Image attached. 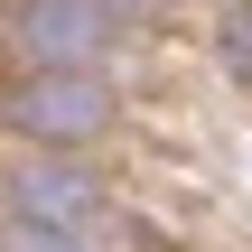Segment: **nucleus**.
<instances>
[{
    "instance_id": "nucleus-3",
    "label": "nucleus",
    "mask_w": 252,
    "mask_h": 252,
    "mask_svg": "<svg viewBox=\"0 0 252 252\" xmlns=\"http://www.w3.org/2000/svg\"><path fill=\"white\" fill-rule=\"evenodd\" d=\"M9 122L37 131V140H84V131L103 122V84H94V75H37V84L9 94Z\"/></svg>"
},
{
    "instance_id": "nucleus-4",
    "label": "nucleus",
    "mask_w": 252,
    "mask_h": 252,
    "mask_svg": "<svg viewBox=\"0 0 252 252\" xmlns=\"http://www.w3.org/2000/svg\"><path fill=\"white\" fill-rule=\"evenodd\" d=\"M0 252H84V243H65V234H47V224H0Z\"/></svg>"
},
{
    "instance_id": "nucleus-5",
    "label": "nucleus",
    "mask_w": 252,
    "mask_h": 252,
    "mask_svg": "<svg viewBox=\"0 0 252 252\" xmlns=\"http://www.w3.org/2000/svg\"><path fill=\"white\" fill-rule=\"evenodd\" d=\"M224 56H234V75H252V0L224 19Z\"/></svg>"
},
{
    "instance_id": "nucleus-2",
    "label": "nucleus",
    "mask_w": 252,
    "mask_h": 252,
    "mask_svg": "<svg viewBox=\"0 0 252 252\" xmlns=\"http://www.w3.org/2000/svg\"><path fill=\"white\" fill-rule=\"evenodd\" d=\"M9 215L84 243L94 215H103V196H94V178H75V168H56V159H19V168H9Z\"/></svg>"
},
{
    "instance_id": "nucleus-1",
    "label": "nucleus",
    "mask_w": 252,
    "mask_h": 252,
    "mask_svg": "<svg viewBox=\"0 0 252 252\" xmlns=\"http://www.w3.org/2000/svg\"><path fill=\"white\" fill-rule=\"evenodd\" d=\"M112 37H122V9L112 0H28L19 9V47L47 75H94Z\"/></svg>"
}]
</instances>
